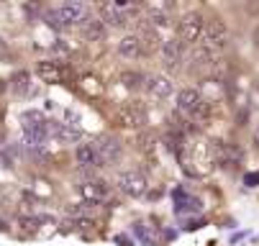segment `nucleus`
Listing matches in <instances>:
<instances>
[{
    "mask_svg": "<svg viewBox=\"0 0 259 246\" xmlns=\"http://www.w3.org/2000/svg\"><path fill=\"white\" fill-rule=\"evenodd\" d=\"M100 21L108 26H113V28H126L128 26V18L123 16V11L116 8V3H100Z\"/></svg>",
    "mask_w": 259,
    "mask_h": 246,
    "instance_id": "nucleus-14",
    "label": "nucleus"
},
{
    "mask_svg": "<svg viewBox=\"0 0 259 246\" xmlns=\"http://www.w3.org/2000/svg\"><path fill=\"white\" fill-rule=\"evenodd\" d=\"M118 54L123 59H139L141 57V44L136 39V33H128V36H123L118 41Z\"/></svg>",
    "mask_w": 259,
    "mask_h": 246,
    "instance_id": "nucleus-18",
    "label": "nucleus"
},
{
    "mask_svg": "<svg viewBox=\"0 0 259 246\" xmlns=\"http://www.w3.org/2000/svg\"><path fill=\"white\" fill-rule=\"evenodd\" d=\"M21 123H23V133H26V141L31 146H39L49 138V121L44 118V113L39 111H26L21 116Z\"/></svg>",
    "mask_w": 259,
    "mask_h": 246,
    "instance_id": "nucleus-3",
    "label": "nucleus"
},
{
    "mask_svg": "<svg viewBox=\"0 0 259 246\" xmlns=\"http://www.w3.org/2000/svg\"><path fill=\"white\" fill-rule=\"evenodd\" d=\"M0 57H8V46H6L3 39H0Z\"/></svg>",
    "mask_w": 259,
    "mask_h": 246,
    "instance_id": "nucleus-25",
    "label": "nucleus"
},
{
    "mask_svg": "<svg viewBox=\"0 0 259 246\" xmlns=\"http://www.w3.org/2000/svg\"><path fill=\"white\" fill-rule=\"evenodd\" d=\"M11 167H13V159L6 152H0V169H11Z\"/></svg>",
    "mask_w": 259,
    "mask_h": 246,
    "instance_id": "nucleus-24",
    "label": "nucleus"
},
{
    "mask_svg": "<svg viewBox=\"0 0 259 246\" xmlns=\"http://www.w3.org/2000/svg\"><path fill=\"white\" fill-rule=\"evenodd\" d=\"M162 59H164V67L167 69H180V64H182V52H185V44L180 41V39H167V41H162Z\"/></svg>",
    "mask_w": 259,
    "mask_h": 246,
    "instance_id": "nucleus-11",
    "label": "nucleus"
},
{
    "mask_svg": "<svg viewBox=\"0 0 259 246\" xmlns=\"http://www.w3.org/2000/svg\"><path fill=\"white\" fill-rule=\"evenodd\" d=\"M116 185L128 198H141V195H146V187H149V185H146V177H144L141 172H136V169L121 172L118 177H116Z\"/></svg>",
    "mask_w": 259,
    "mask_h": 246,
    "instance_id": "nucleus-6",
    "label": "nucleus"
},
{
    "mask_svg": "<svg viewBox=\"0 0 259 246\" xmlns=\"http://www.w3.org/2000/svg\"><path fill=\"white\" fill-rule=\"evenodd\" d=\"M49 136L59 138V141H64V144H72V141H80L82 128L77 123H54V121H49Z\"/></svg>",
    "mask_w": 259,
    "mask_h": 246,
    "instance_id": "nucleus-12",
    "label": "nucleus"
},
{
    "mask_svg": "<svg viewBox=\"0 0 259 246\" xmlns=\"http://www.w3.org/2000/svg\"><path fill=\"white\" fill-rule=\"evenodd\" d=\"M93 149H95V154H98V162H100V167L118 162V159H121V154H123V146H121V141H118L116 136H110V133H103V136H98L95 141H93Z\"/></svg>",
    "mask_w": 259,
    "mask_h": 246,
    "instance_id": "nucleus-5",
    "label": "nucleus"
},
{
    "mask_svg": "<svg viewBox=\"0 0 259 246\" xmlns=\"http://www.w3.org/2000/svg\"><path fill=\"white\" fill-rule=\"evenodd\" d=\"M136 39H139V44H141V54H154V52L162 49L159 33H157V28H152L149 23L141 26V31L136 33Z\"/></svg>",
    "mask_w": 259,
    "mask_h": 246,
    "instance_id": "nucleus-13",
    "label": "nucleus"
},
{
    "mask_svg": "<svg viewBox=\"0 0 259 246\" xmlns=\"http://www.w3.org/2000/svg\"><path fill=\"white\" fill-rule=\"evenodd\" d=\"M3 90H6V85H3V82H0V92H3Z\"/></svg>",
    "mask_w": 259,
    "mask_h": 246,
    "instance_id": "nucleus-28",
    "label": "nucleus"
},
{
    "mask_svg": "<svg viewBox=\"0 0 259 246\" xmlns=\"http://www.w3.org/2000/svg\"><path fill=\"white\" fill-rule=\"evenodd\" d=\"M251 39H254V46H256V49H259V26H256V28H254V36H251Z\"/></svg>",
    "mask_w": 259,
    "mask_h": 246,
    "instance_id": "nucleus-26",
    "label": "nucleus"
},
{
    "mask_svg": "<svg viewBox=\"0 0 259 246\" xmlns=\"http://www.w3.org/2000/svg\"><path fill=\"white\" fill-rule=\"evenodd\" d=\"M146 92L154 100H167L175 92V82L167 75H152V77H146Z\"/></svg>",
    "mask_w": 259,
    "mask_h": 246,
    "instance_id": "nucleus-10",
    "label": "nucleus"
},
{
    "mask_svg": "<svg viewBox=\"0 0 259 246\" xmlns=\"http://www.w3.org/2000/svg\"><path fill=\"white\" fill-rule=\"evenodd\" d=\"M36 75L44 82H62L64 80V69L57 62H39L36 64Z\"/></svg>",
    "mask_w": 259,
    "mask_h": 246,
    "instance_id": "nucleus-15",
    "label": "nucleus"
},
{
    "mask_svg": "<svg viewBox=\"0 0 259 246\" xmlns=\"http://www.w3.org/2000/svg\"><path fill=\"white\" fill-rule=\"evenodd\" d=\"M203 28H205V18L198 11L185 13L177 23V33H180V41L182 44H198L203 36Z\"/></svg>",
    "mask_w": 259,
    "mask_h": 246,
    "instance_id": "nucleus-4",
    "label": "nucleus"
},
{
    "mask_svg": "<svg viewBox=\"0 0 259 246\" xmlns=\"http://www.w3.org/2000/svg\"><path fill=\"white\" fill-rule=\"evenodd\" d=\"M82 195L88 200H93V203H100V200H105L110 195V185L103 182V180H90V182L82 185Z\"/></svg>",
    "mask_w": 259,
    "mask_h": 246,
    "instance_id": "nucleus-16",
    "label": "nucleus"
},
{
    "mask_svg": "<svg viewBox=\"0 0 259 246\" xmlns=\"http://www.w3.org/2000/svg\"><path fill=\"white\" fill-rule=\"evenodd\" d=\"M177 111L185 113L188 118H193V121H200L203 123V121L210 118V103L198 90L185 87V90L177 92Z\"/></svg>",
    "mask_w": 259,
    "mask_h": 246,
    "instance_id": "nucleus-1",
    "label": "nucleus"
},
{
    "mask_svg": "<svg viewBox=\"0 0 259 246\" xmlns=\"http://www.w3.org/2000/svg\"><path fill=\"white\" fill-rule=\"evenodd\" d=\"M44 21H47V26H52L54 31H62V28H67V26L62 23V18H59V13H57V8H52V11H47V13H44Z\"/></svg>",
    "mask_w": 259,
    "mask_h": 246,
    "instance_id": "nucleus-23",
    "label": "nucleus"
},
{
    "mask_svg": "<svg viewBox=\"0 0 259 246\" xmlns=\"http://www.w3.org/2000/svg\"><path fill=\"white\" fill-rule=\"evenodd\" d=\"M229 39H231V33H229V26L221 21V18H210L203 28V36H200V46L210 49L213 54H218L221 49H226L229 46Z\"/></svg>",
    "mask_w": 259,
    "mask_h": 246,
    "instance_id": "nucleus-2",
    "label": "nucleus"
},
{
    "mask_svg": "<svg viewBox=\"0 0 259 246\" xmlns=\"http://www.w3.org/2000/svg\"><path fill=\"white\" fill-rule=\"evenodd\" d=\"M121 82H123V87H128V90H139L141 85H144V75L141 72H123L121 75Z\"/></svg>",
    "mask_w": 259,
    "mask_h": 246,
    "instance_id": "nucleus-22",
    "label": "nucleus"
},
{
    "mask_svg": "<svg viewBox=\"0 0 259 246\" xmlns=\"http://www.w3.org/2000/svg\"><path fill=\"white\" fill-rule=\"evenodd\" d=\"M6 228H8V226H6V223H3V221H0V231H6Z\"/></svg>",
    "mask_w": 259,
    "mask_h": 246,
    "instance_id": "nucleus-27",
    "label": "nucleus"
},
{
    "mask_svg": "<svg viewBox=\"0 0 259 246\" xmlns=\"http://www.w3.org/2000/svg\"><path fill=\"white\" fill-rule=\"evenodd\" d=\"M136 144H139V152L146 154V157H154V149H157V138L152 131H141L136 136Z\"/></svg>",
    "mask_w": 259,
    "mask_h": 246,
    "instance_id": "nucleus-20",
    "label": "nucleus"
},
{
    "mask_svg": "<svg viewBox=\"0 0 259 246\" xmlns=\"http://www.w3.org/2000/svg\"><path fill=\"white\" fill-rule=\"evenodd\" d=\"M116 123L123 126V128H141L146 123V108L141 103H126L116 111Z\"/></svg>",
    "mask_w": 259,
    "mask_h": 246,
    "instance_id": "nucleus-7",
    "label": "nucleus"
},
{
    "mask_svg": "<svg viewBox=\"0 0 259 246\" xmlns=\"http://www.w3.org/2000/svg\"><path fill=\"white\" fill-rule=\"evenodd\" d=\"M28 87H31V75H28V72H16V75L11 77V92L26 95Z\"/></svg>",
    "mask_w": 259,
    "mask_h": 246,
    "instance_id": "nucleus-21",
    "label": "nucleus"
},
{
    "mask_svg": "<svg viewBox=\"0 0 259 246\" xmlns=\"http://www.w3.org/2000/svg\"><path fill=\"white\" fill-rule=\"evenodd\" d=\"M75 157H77V164H80V167H85V169H90V167H100V162H98V154H95L93 144H80V146H77V152H75Z\"/></svg>",
    "mask_w": 259,
    "mask_h": 246,
    "instance_id": "nucleus-19",
    "label": "nucleus"
},
{
    "mask_svg": "<svg viewBox=\"0 0 259 246\" xmlns=\"http://www.w3.org/2000/svg\"><path fill=\"white\" fill-rule=\"evenodd\" d=\"M105 33H108V28H105V23H103L100 18H88V21L82 23V36H85V41H103Z\"/></svg>",
    "mask_w": 259,
    "mask_h": 246,
    "instance_id": "nucleus-17",
    "label": "nucleus"
},
{
    "mask_svg": "<svg viewBox=\"0 0 259 246\" xmlns=\"http://www.w3.org/2000/svg\"><path fill=\"white\" fill-rule=\"evenodd\" d=\"M57 13H59V18H62L64 26H75V23H85L90 11H88L85 3H77V0H72V3H62V6L57 8Z\"/></svg>",
    "mask_w": 259,
    "mask_h": 246,
    "instance_id": "nucleus-8",
    "label": "nucleus"
},
{
    "mask_svg": "<svg viewBox=\"0 0 259 246\" xmlns=\"http://www.w3.org/2000/svg\"><path fill=\"white\" fill-rule=\"evenodd\" d=\"M172 3H154V6H146V23L152 28H162L172 23Z\"/></svg>",
    "mask_w": 259,
    "mask_h": 246,
    "instance_id": "nucleus-9",
    "label": "nucleus"
}]
</instances>
